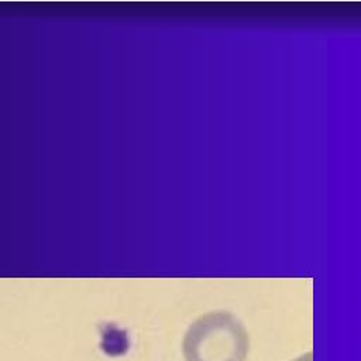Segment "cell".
<instances>
[{"mask_svg":"<svg viewBox=\"0 0 361 361\" xmlns=\"http://www.w3.org/2000/svg\"><path fill=\"white\" fill-rule=\"evenodd\" d=\"M250 336L230 312L214 310L197 317L182 340L185 361H247Z\"/></svg>","mask_w":361,"mask_h":361,"instance_id":"6da1fadb","label":"cell"},{"mask_svg":"<svg viewBox=\"0 0 361 361\" xmlns=\"http://www.w3.org/2000/svg\"><path fill=\"white\" fill-rule=\"evenodd\" d=\"M290 361H313V354H312V351H307V353H305V354H302V355H299V357H296Z\"/></svg>","mask_w":361,"mask_h":361,"instance_id":"7a4b0ae2","label":"cell"}]
</instances>
